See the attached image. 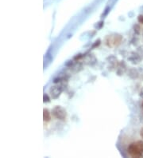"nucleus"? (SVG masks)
Returning <instances> with one entry per match:
<instances>
[{"label":"nucleus","mask_w":143,"mask_h":158,"mask_svg":"<svg viewBox=\"0 0 143 158\" xmlns=\"http://www.w3.org/2000/svg\"><path fill=\"white\" fill-rule=\"evenodd\" d=\"M127 150H128V153H129L132 157H141L143 155V153L139 149L136 142H134V143H131V144H130Z\"/></svg>","instance_id":"1"},{"label":"nucleus","mask_w":143,"mask_h":158,"mask_svg":"<svg viewBox=\"0 0 143 158\" xmlns=\"http://www.w3.org/2000/svg\"><path fill=\"white\" fill-rule=\"evenodd\" d=\"M52 113L53 117H56L57 119L61 120V121H64L66 117H67L66 110L64 108H62L61 106H56V107H54Z\"/></svg>","instance_id":"2"},{"label":"nucleus","mask_w":143,"mask_h":158,"mask_svg":"<svg viewBox=\"0 0 143 158\" xmlns=\"http://www.w3.org/2000/svg\"><path fill=\"white\" fill-rule=\"evenodd\" d=\"M62 88L59 85H54L50 89V94L52 95V98L53 99H57L59 98L60 94H61Z\"/></svg>","instance_id":"3"},{"label":"nucleus","mask_w":143,"mask_h":158,"mask_svg":"<svg viewBox=\"0 0 143 158\" xmlns=\"http://www.w3.org/2000/svg\"><path fill=\"white\" fill-rule=\"evenodd\" d=\"M133 54L134 55H132L131 57H128V60L130 61L133 64H139V62H141L142 57L139 56V54L138 53H135V54L133 53Z\"/></svg>","instance_id":"4"},{"label":"nucleus","mask_w":143,"mask_h":158,"mask_svg":"<svg viewBox=\"0 0 143 158\" xmlns=\"http://www.w3.org/2000/svg\"><path fill=\"white\" fill-rule=\"evenodd\" d=\"M128 76L131 79H137L139 77V73L135 68H131L128 71Z\"/></svg>","instance_id":"5"},{"label":"nucleus","mask_w":143,"mask_h":158,"mask_svg":"<svg viewBox=\"0 0 143 158\" xmlns=\"http://www.w3.org/2000/svg\"><path fill=\"white\" fill-rule=\"evenodd\" d=\"M43 119L45 122H48L51 120V116H50V113L49 112V110L46 109H44L43 110Z\"/></svg>","instance_id":"6"},{"label":"nucleus","mask_w":143,"mask_h":158,"mask_svg":"<svg viewBox=\"0 0 143 158\" xmlns=\"http://www.w3.org/2000/svg\"><path fill=\"white\" fill-rule=\"evenodd\" d=\"M134 32L136 33L137 35H140V33H141V27H140V26L139 24H135L134 26Z\"/></svg>","instance_id":"7"},{"label":"nucleus","mask_w":143,"mask_h":158,"mask_svg":"<svg viewBox=\"0 0 143 158\" xmlns=\"http://www.w3.org/2000/svg\"><path fill=\"white\" fill-rule=\"evenodd\" d=\"M137 53H138L139 54V56L142 57V59H143V46H139V47H138Z\"/></svg>","instance_id":"8"},{"label":"nucleus","mask_w":143,"mask_h":158,"mask_svg":"<svg viewBox=\"0 0 143 158\" xmlns=\"http://www.w3.org/2000/svg\"><path fill=\"white\" fill-rule=\"evenodd\" d=\"M136 144L138 147H139V149L143 153V141H138L136 142Z\"/></svg>","instance_id":"9"},{"label":"nucleus","mask_w":143,"mask_h":158,"mask_svg":"<svg viewBox=\"0 0 143 158\" xmlns=\"http://www.w3.org/2000/svg\"><path fill=\"white\" fill-rule=\"evenodd\" d=\"M100 39H98L97 41H95V43L92 45V46H91V49H94L95 48V47H97V46H99L100 45Z\"/></svg>","instance_id":"10"},{"label":"nucleus","mask_w":143,"mask_h":158,"mask_svg":"<svg viewBox=\"0 0 143 158\" xmlns=\"http://www.w3.org/2000/svg\"><path fill=\"white\" fill-rule=\"evenodd\" d=\"M43 99H44V102H49V101H50L49 98V96H48V95L46 94H44Z\"/></svg>","instance_id":"11"},{"label":"nucleus","mask_w":143,"mask_h":158,"mask_svg":"<svg viewBox=\"0 0 143 158\" xmlns=\"http://www.w3.org/2000/svg\"><path fill=\"white\" fill-rule=\"evenodd\" d=\"M138 22L139 23H141V24H143V15L142 14H140L138 17Z\"/></svg>","instance_id":"12"},{"label":"nucleus","mask_w":143,"mask_h":158,"mask_svg":"<svg viewBox=\"0 0 143 158\" xmlns=\"http://www.w3.org/2000/svg\"><path fill=\"white\" fill-rule=\"evenodd\" d=\"M46 58H48V60H49V62H52V55L50 54L49 52H48L47 54H46Z\"/></svg>","instance_id":"13"},{"label":"nucleus","mask_w":143,"mask_h":158,"mask_svg":"<svg viewBox=\"0 0 143 158\" xmlns=\"http://www.w3.org/2000/svg\"><path fill=\"white\" fill-rule=\"evenodd\" d=\"M109 11H110V8H109V7H107V8H106V10H105L104 13H103V14L102 16H103V17L107 16V14H108V13H109Z\"/></svg>","instance_id":"14"},{"label":"nucleus","mask_w":143,"mask_h":158,"mask_svg":"<svg viewBox=\"0 0 143 158\" xmlns=\"http://www.w3.org/2000/svg\"><path fill=\"white\" fill-rule=\"evenodd\" d=\"M83 56H84V55H82L81 54H77L76 56H75V57H74V60L80 59L81 57H83Z\"/></svg>","instance_id":"15"},{"label":"nucleus","mask_w":143,"mask_h":158,"mask_svg":"<svg viewBox=\"0 0 143 158\" xmlns=\"http://www.w3.org/2000/svg\"><path fill=\"white\" fill-rule=\"evenodd\" d=\"M103 25H104V23H103V21L100 22V23H99V26H98V29H101V28L103 26Z\"/></svg>","instance_id":"16"},{"label":"nucleus","mask_w":143,"mask_h":158,"mask_svg":"<svg viewBox=\"0 0 143 158\" xmlns=\"http://www.w3.org/2000/svg\"><path fill=\"white\" fill-rule=\"evenodd\" d=\"M61 78H54V80H53V82H54L55 84H57V83L60 82H61Z\"/></svg>","instance_id":"17"},{"label":"nucleus","mask_w":143,"mask_h":158,"mask_svg":"<svg viewBox=\"0 0 143 158\" xmlns=\"http://www.w3.org/2000/svg\"><path fill=\"white\" fill-rule=\"evenodd\" d=\"M72 65H73V61H68V63H66L65 66L66 67H70Z\"/></svg>","instance_id":"18"},{"label":"nucleus","mask_w":143,"mask_h":158,"mask_svg":"<svg viewBox=\"0 0 143 158\" xmlns=\"http://www.w3.org/2000/svg\"><path fill=\"white\" fill-rule=\"evenodd\" d=\"M140 135H141L142 138H143V128L142 129L141 131H140Z\"/></svg>","instance_id":"19"},{"label":"nucleus","mask_w":143,"mask_h":158,"mask_svg":"<svg viewBox=\"0 0 143 158\" xmlns=\"http://www.w3.org/2000/svg\"><path fill=\"white\" fill-rule=\"evenodd\" d=\"M142 107H143V102H142Z\"/></svg>","instance_id":"20"}]
</instances>
